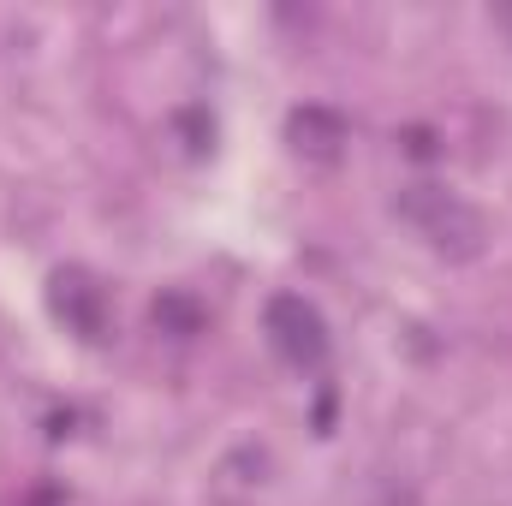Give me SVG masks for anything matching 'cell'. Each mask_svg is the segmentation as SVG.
Returning a JSON list of instances; mask_svg holds the SVG:
<instances>
[{"label": "cell", "mask_w": 512, "mask_h": 506, "mask_svg": "<svg viewBox=\"0 0 512 506\" xmlns=\"http://www.w3.org/2000/svg\"><path fill=\"white\" fill-rule=\"evenodd\" d=\"M393 209H399V221H411V227H417V233H423L441 256H477V251H483V239H489L483 209H477V203H465L459 191L435 185V179L405 185Z\"/></svg>", "instance_id": "1"}, {"label": "cell", "mask_w": 512, "mask_h": 506, "mask_svg": "<svg viewBox=\"0 0 512 506\" xmlns=\"http://www.w3.org/2000/svg\"><path fill=\"white\" fill-rule=\"evenodd\" d=\"M262 328H268L274 352H280L286 364H298V370H310V364H322V358H328V322H322V310H316V304H304L298 292L268 298Z\"/></svg>", "instance_id": "2"}, {"label": "cell", "mask_w": 512, "mask_h": 506, "mask_svg": "<svg viewBox=\"0 0 512 506\" xmlns=\"http://www.w3.org/2000/svg\"><path fill=\"white\" fill-rule=\"evenodd\" d=\"M54 310H60V322H66L72 334H84V340H102V334H108V292H102L90 274H78V268L54 274Z\"/></svg>", "instance_id": "3"}, {"label": "cell", "mask_w": 512, "mask_h": 506, "mask_svg": "<svg viewBox=\"0 0 512 506\" xmlns=\"http://www.w3.org/2000/svg\"><path fill=\"white\" fill-rule=\"evenodd\" d=\"M286 137H292L298 155L328 161V155H340V143H346V114H340V108H322V102H304V108H292Z\"/></svg>", "instance_id": "4"}, {"label": "cell", "mask_w": 512, "mask_h": 506, "mask_svg": "<svg viewBox=\"0 0 512 506\" xmlns=\"http://www.w3.org/2000/svg\"><path fill=\"white\" fill-rule=\"evenodd\" d=\"M155 322L167 328V334H197L203 328V310H197V298H185V292H167V298H155Z\"/></svg>", "instance_id": "5"}, {"label": "cell", "mask_w": 512, "mask_h": 506, "mask_svg": "<svg viewBox=\"0 0 512 506\" xmlns=\"http://www.w3.org/2000/svg\"><path fill=\"white\" fill-rule=\"evenodd\" d=\"M399 143H405V155H417V161H429V155H435V131H423V126H411Z\"/></svg>", "instance_id": "6"}]
</instances>
